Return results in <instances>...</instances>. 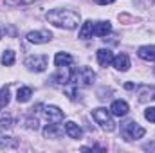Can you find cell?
Wrapping results in <instances>:
<instances>
[{
    "instance_id": "cell-25",
    "label": "cell",
    "mask_w": 155,
    "mask_h": 153,
    "mask_svg": "<svg viewBox=\"0 0 155 153\" xmlns=\"http://www.w3.org/2000/svg\"><path fill=\"white\" fill-rule=\"evenodd\" d=\"M25 124H27L29 130H38V119H36V117H35V119H33V117H27V119H25Z\"/></svg>"
},
{
    "instance_id": "cell-13",
    "label": "cell",
    "mask_w": 155,
    "mask_h": 153,
    "mask_svg": "<svg viewBox=\"0 0 155 153\" xmlns=\"http://www.w3.org/2000/svg\"><path fill=\"white\" fill-rule=\"evenodd\" d=\"M65 133H67L71 139H81L83 130H81V126L76 124L74 121H67V122H65Z\"/></svg>"
},
{
    "instance_id": "cell-2",
    "label": "cell",
    "mask_w": 155,
    "mask_h": 153,
    "mask_svg": "<svg viewBox=\"0 0 155 153\" xmlns=\"http://www.w3.org/2000/svg\"><path fill=\"white\" fill-rule=\"evenodd\" d=\"M94 79H96V74L88 67H79L78 70H72V74H71V81L74 86H83V88L90 86L94 83Z\"/></svg>"
},
{
    "instance_id": "cell-12",
    "label": "cell",
    "mask_w": 155,
    "mask_h": 153,
    "mask_svg": "<svg viewBox=\"0 0 155 153\" xmlns=\"http://www.w3.org/2000/svg\"><path fill=\"white\" fill-rule=\"evenodd\" d=\"M139 103H150V101H155V86H141L139 88Z\"/></svg>"
},
{
    "instance_id": "cell-15",
    "label": "cell",
    "mask_w": 155,
    "mask_h": 153,
    "mask_svg": "<svg viewBox=\"0 0 155 153\" xmlns=\"http://www.w3.org/2000/svg\"><path fill=\"white\" fill-rule=\"evenodd\" d=\"M112 60H114V54L110 49H99L97 50V63L101 67H108L112 65Z\"/></svg>"
},
{
    "instance_id": "cell-1",
    "label": "cell",
    "mask_w": 155,
    "mask_h": 153,
    "mask_svg": "<svg viewBox=\"0 0 155 153\" xmlns=\"http://www.w3.org/2000/svg\"><path fill=\"white\" fill-rule=\"evenodd\" d=\"M79 13L76 11H71V9H52L47 13V22L56 25V27H61V29H78L79 25Z\"/></svg>"
},
{
    "instance_id": "cell-24",
    "label": "cell",
    "mask_w": 155,
    "mask_h": 153,
    "mask_svg": "<svg viewBox=\"0 0 155 153\" xmlns=\"http://www.w3.org/2000/svg\"><path fill=\"white\" fill-rule=\"evenodd\" d=\"M11 126H13V119H11L9 115H5V117L2 115V117H0V128H2V130H9Z\"/></svg>"
},
{
    "instance_id": "cell-22",
    "label": "cell",
    "mask_w": 155,
    "mask_h": 153,
    "mask_svg": "<svg viewBox=\"0 0 155 153\" xmlns=\"http://www.w3.org/2000/svg\"><path fill=\"white\" fill-rule=\"evenodd\" d=\"M7 103H9V86H4L0 90V108L7 106Z\"/></svg>"
},
{
    "instance_id": "cell-26",
    "label": "cell",
    "mask_w": 155,
    "mask_h": 153,
    "mask_svg": "<svg viewBox=\"0 0 155 153\" xmlns=\"http://www.w3.org/2000/svg\"><path fill=\"white\" fill-rule=\"evenodd\" d=\"M144 117H146V121H150V122H155V106H150V108L144 112Z\"/></svg>"
},
{
    "instance_id": "cell-5",
    "label": "cell",
    "mask_w": 155,
    "mask_h": 153,
    "mask_svg": "<svg viewBox=\"0 0 155 153\" xmlns=\"http://www.w3.org/2000/svg\"><path fill=\"white\" fill-rule=\"evenodd\" d=\"M47 63H49V58L45 54H35L25 58V67L31 72H43L47 69Z\"/></svg>"
},
{
    "instance_id": "cell-21",
    "label": "cell",
    "mask_w": 155,
    "mask_h": 153,
    "mask_svg": "<svg viewBox=\"0 0 155 153\" xmlns=\"http://www.w3.org/2000/svg\"><path fill=\"white\" fill-rule=\"evenodd\" d=\"M18 141L13 137H0V148H16Z\"/></svg>"
},
{
    "instance_id": "cell-3",
    "label": "cell",
    "mask_w": 155,
    "mask_h": 153,
    "mask_svg": "<svg viewBox=\"0 0 155 153\" xmlns=\"http://www.w3.org/2000/svg\"><path fill=\"white\" fill-rule=\"evenodd\" d=\"M92 117H94V121L105 132H114L116 130V122L112 119V112L110 110H107V108H96V110H92Z\"/></svg>"
},
{
    "instance_id": "cell-28",
    "label": "cell",
    "mask_w": 155,
    "mask_h": 153,
    "mask_svg": "<svg viewBox=\"0 0 155 153\" xmlns=\"http://www.w3.org/2000/svg\"><path fill=\"white\" fill-rule=\"evenodd\" d=\"M2 33H4V31H2V27H0V40H2Z\"/></svg>"
},
{
    "instance_id": "cell-8",
    "label": "cell",
    "mask_w": 155,
    "mask_h": 153,
    "mask_svg": "<svg viewBox=\"0 0 155 153\" xmlns=\"http://www.w3.org/2000/svg\"><path fill=\"white\" fill-rule=\"evenodd\" d=\"M71 69L69 67H58V74L52 76V83L54 85H67L71 81Z\"/></svg>"
},
{
    "instance_id": "cell-7",
    "label": "cell",
    "mask_w": 155,
    "mask_h": 153,
    "mask_svg": "<svg viewBox=\"0 0 155 153\" xmlns=\"http://www.w3.org/2000/svg\"><path fill=\"white\" fill-rule=\"evenodd\" d=\"M52 40V34L49 31H31L27 33V41L31 43H49Z\"/></svg>"
},
{
    "instance_id": "cell-19",
    "label": "cell",
    "mask_w": 155,
    "mask_h": 153,
    "mask_svg": "<svg viewBox=\"0 0 155 153\" xmlns=\"http://www.w3.org/2000/svg\"><path fill=\"white\" fill-rule=\"evenodd\" d=\"M94 34H92V22L90 20H87L83 25H81V31H79V38L81 40H88L92 38Z\"/></svg>"
},
{
    "instance_id": "cell-14",
    "label": "cell",
    "mask_w": 155,
    "mask_h": 153,
    "mask_svg": "<svg viewBox=\"0 0 155 153\" xmlns=\"http://www.w3.org/2000/svg\"><path fill=\"white\" fill-rule=\"evenodd\" d=\"M137 56L144 61H155V45H143L137 50Z\"/></svg>"
},
{
    "instance_id": "cell-10",
    "label": "cell",
    "mask_w": 155,
    "mask_h": 153,
    "mask_svg": "<svg viewBox=\"0 0 155 153\" xmlns=\"http://www.w3.org/2000/svg\"><path fill=\"white\" fill-rule=\"evenodd\" d=\"M112 33V24L110 22H96L92 24V34L94 36H107Z\"/></svg>"
},
{
    "instance_id": "cell-27",
    "label": "cell",
    "mask_w": 155,
    "mask_h": 153,
    "mask_svg": "<svg viewBox=\"0 0 155 153\" xmlns=\"http://www.w3.org/2000/svg\"><path fill=\"white\" fill-rule=\"evenodd\" d=\"M116 0H96V4H99V5H108V4H114Z\"/></svg>"
},
{
    "instance_id": "cell-4",
    "label": "cell",
    "mask_w": 155,
    "mask_h": 153,
    "mask_svg": "<svg viewBox=\"0 0 155 153\" xmlns=\"http://www.w3.org/2000/svg\"><path fill=\"white\" fill-rule=\"evenodd\" d=\"M144 128L139 126L135 121H130V122H124L123 124V137L124 141H134V139H143L144 137Z\"/></svg>"
},
{
    "instance_id": "cell-6",
    "label": "cell",
    "mask_w": 155,
    "mask_h": 153,
    "mask_svg": "<svg viewBox=\"0 0 155 153\" xmlns=\"http://www.w3.org/2000/svg\"><path fill=\"white\" fill-rule=\"evenodd\" d=\"M43 114H45V119H47L49 122H54V124H58V122H61V121H63V112H61L58 106H54V105H49V106H45Z\"/></svg>"
},
{
    "instance_id": "cell-23",
    "label": "cell",
    "mask_w": 155,
    "mask_h": 153,
    "mask_svg": "<svg viewBox=\"0 0 155 153\" xmlns=\"http://www.w3.org/2000/svg\"><path fill=\"white\" fill-rule=\"evenodd\" d=\"M38 0H5V5L9 7H18V5H29V4H35Z\"/></svg>"
},
{
    "instance_id": "cell-11",
    "label": "cell",
    "mask_w": 155,
    "mask_h": 153,
    "mask_svg": "<svg viewBox=\"0 0 155 153\" xmlns=\"http://www.w3.org/2000/svg\"><path fill=\"white\" fill-rule=\"evenodd\" d=\"M112 65H114L116 70L126 72L130 69V58L126 54H117V56H114V60H112Z\"/></svg>"
},
{
    "instance_id": "cell-17",
    "label": "cell",
    "mask_w": 155,
    "mask_h": 153,
    "mask_svg": "<svg viewBox=\"0 0 155 153\" xmlns=\"http://www.w3.org/2000/svg\"><path fill=\"white\" fill-rule=\"evenodd\" d=\"M63 132L58 128V124H54V122H51V124H47L45 128H43V137L45 139H58L60 135H61Z\"/></svg>"
},
{
    "instance_id": "cell-20",
    "label": "cell",
    "mask_w": 155,
    "mask_h": 153,
    "mask_svg": "<svg viewBox=\"0 0 155 153\" xmlns=\"http://www.w3.org/2000/svg\"><path fill=\"white\" fill-rule=\"evenodd\" d=\"M0 63L5 65V67H11V65L15 63V52H13V50H4V54H2V58H0Z\"/></svg>"
},
{
    "instance_id": "cell-9",
    "label": "cell",
    "mask_w": 155,
    "mask_h": 153,
    "mask_svg": "<svg viewBox=\"0 0 155 153\" xmlns=\"http://www.w3.org/2000/svg\"><path fill=\"white\" fill-rule=\"evenodd\" d=\"M110 112H112V115H116V117H124V115L130 112V106H128V103H126V101L117 99V101H114V103H112Z\"/></svg>"
},
{
    "instance_id": "cell-16",
    "label": "cell",
    "mask_w": 155,
    "mask_h": 153,
    "mask_svg": "<svg viewBox=\"0 0 155 153\" xmlns=\"http://www.w3.org/2000/svg\"><path fill=\"white\" fill-rule=\"evenodd\" d=\"M54 65L56 67H71L72 65V56L67 52H56L54 56Z\"/></svg>"
},
{
    "instance_id": "cell-18",
    "label": "cell",
    "mask_w": 155,
    "mask_h": 153,
    "mask_svg": "<svg viewBox=\"0 0 155 153\" xmlns=\"http://www.w3.org/2000/svg\"><path fill=\"white\" fill-rule=\"evenodd\" d=\"M31 96H33V90H31L29 86H22V88H18V92H16V101H18V103H27V101L31 99Z\"/></svg>"
}]
</instances>
